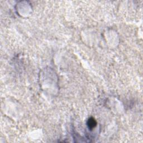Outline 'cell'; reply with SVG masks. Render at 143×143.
I'll return each mask as SVG.
<instances>
[{"label": "cell", "mask_w": 143, "mask_h": 143, "mask_svg": "<svg viewBox=\"0 0 143 143\" xmlns=\"http://www.w3.org/2000/svg\"><path fill=\"white\" fill-rule=\"evenodd\" d=\"M96 125H97V122H96V121L94 118L91 117L88 120L87 126L89 129H93L94 128H95V127L96 126Z\"/></svg>", "instance_id": "6da1fadb"}]
</instances>
